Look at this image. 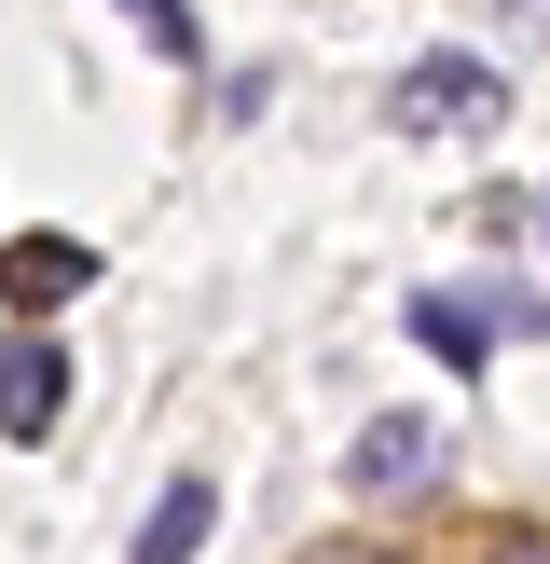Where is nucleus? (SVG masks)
<instances>
[{"mask_svg":"<svg viewBox=\"0 0 550 564\" xmlns=\"http://www.w3.org/2000/svg\"><path fill=\"white\" fill-rule=\"evenodd\" d=\"M495 330H550V303H522V290H427V303H413V345H427L440 358V372H482V358H495Z\"/></svg>","mask_w":550,"mask_h":564,"instance_id":"1","label":"nucleus"},{"mask_svg":"<svg viewBox=\"0 0 550 564\" xmlns=\"http://www.w3.org/2000/svg\"><path fill=\"white\" fill-rule=\"evenodd\" d=\"M509 97V83L482 69L468 42H440V55H413V83H399V138H440V124H482V110Z\"/></svg>","mask_w":550,"mask_h":564,"instance_id":"2","label":"nucleus"},{"mask_svg":"<svg viewBox=\"0 0 550 564\" xmlns=\"http://www.w3.org/2000/svg\"><path fill=\"white\" fill-rule=\"evenodd\" d=\"M55 413H69V345L55 330H14L0 345V441H55Z\"/></svg>","mask_w":550,"mask_h":564,"instance_id":"3","label":"nucleus"},{"mask_svg":"<svg viewBox=\"0 0 550 564\" xmlns=\"http://www.w3.org/2000/svg\"><path fill=\"white\" fill-rule=\"evenodd\" d=\"M344 482L358 496H427L440 482V427H427V413H372V427L344 441Z\"/></svg>","mask_w":550,"mask_h":564,"instance_id":"4","label":"nucleus"},{"mask_svg":"<svg viewBox=\"0 0 550 564\" xmlns=\"http://www.w3.org/2000/svg\"><path fill=\"white\" fill-rule=\"evenodd\" d=\"M69 290H97V248L82 235H14L0 248V303H14L28 330H42V303H69Z\"/></svg>","mask_w":550,"mask_h":564,"instance_id":"5","label":"nucleus"},{"mask_svg":"<svg viewBox=\"0 0 550 564\" xmlns=\"http://www.w3.org/2000/svg\"><path fill=\"white\" fill-rule=\"evenodd\" d=\"M207 523H220V482H193V468H179V482L152 496V523H138V564H193V551H207Z\"/></svg>","mask_w":550,"mask_h":564,"instance_id":"6","label":"nucleus"},{"mask_svg":"<svg viewBox=\"0 0 550 564\" xmlns=\"http://www.w3.org/2000/svg\"><path fill=\"white\" fill-rule=\"evenodd\" d=\"M124 14L165 42V69H207V28H193V0H124Z\"/></svg>","mask_w":550,"mask_h":564,"instance_id":"7","label":"nucleus"},{"mask_svg":"<svg viewBox=\"0 0 550 564\" xmlns=\"http://www.w3.org/2000/svg\"><path fill=\"white\" fill-rule=\"evenodd\" d=\"M495 564H550V538H495Z\"/></svg>","mask_w":550,"mask_h":564,"instance_id":"8","label":"nucleus"},{"mask_svg":"<svg viewBox=\"0 0 550 564\" xmlns=\"http://www.w3.org/2000/svg\"><path fill=\"white\" fill-rule=\"evenodd\" d=\"M302 564H385V551H358V538H330V551H302Z\"/></svg>","mask_w":550,"mask_h":564,"instance_id":"9","label":"nucleus"}]
</instances>
